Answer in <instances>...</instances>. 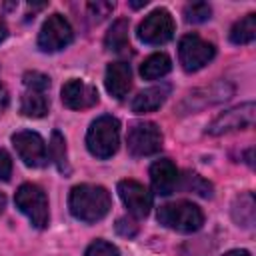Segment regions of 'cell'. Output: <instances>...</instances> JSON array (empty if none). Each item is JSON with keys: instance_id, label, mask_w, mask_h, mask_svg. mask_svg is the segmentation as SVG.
I'll use <instances>...</instances> for the list:
<instances>
[{"instance_id": "1", "label": "cell", "mask_w": 256, "mask_h": 256, "mask_svg": "<svg viewBox=\"0 0 256 256\" xmlns=\"http://www.w3.org/2000/svg\"><path fill=\"white\" fill-rule=\"evenodd\" d=\"M70 214L82 222H98L110 212V194L104 186L78 184L68 196Z\"/></svg>"}, {"instance_id": "30", "label": "cell", "mask_w": 256, "mask_h": 256, "mask_svg": "<svg viewBox=\"0 0 256 256\" xmlns=\"http://www.w3.org/2000/svg\"><path fill=\"white\" fill-rule=\"evenodd\" d=\"M222 256H250V252L248 250H228L226 254H222Z\"/></svg>"}, {"instance_id": "8", "label": "cell", "mask_w": 256, "mask_h": 256, "mask_svg": "<svg viewBox=\"0 0 256 256\" xmlns=\"http://www.w3.org/2000/svg\"><path fill=\"white\" fill-rule=\"evenodd\" d=\"M214 46L196 34H186L178 44V58L186 72H196L204 68L214 58Z\"/></svg>"}, {"instance_id": "27", "label": "cell", "mask_w": 256, "mask_h": 256, "mask_svg": "<svg viewBox=\"0 0 256 256\" xmlns=\"http://www.w3.org/2000/svg\"><path fill=\"white\" fill-rule=\"evenodd\" d=\"M88 10L96 20H102L114 10V2H88Z\"/></svg>"}, {"instance_id": "20", "label": "cell", "mask_w": 256, "mask_h": 256, "mask_svg": "<svg viewBox=\"0 0 256 256\" xmlns=\"http://www.w3.org/2000/svg\"><path fill=\"white\" fill-rule=\"evenodd\" d=\"M256 38V14H246L230 28V42L250 44Z\"/></svg>"}, {"instance_id": "12", "label": "cell", "mask_w": 256, "mask_h": 256, "mask_svg": "<svg viewBox=\"0 0 256 256\" xmlns=\"http://www.w3.org/2000/svg\"><path fill=\"white\" fill-rule=\"evenodd\" d=\"M62 102L70 110H86L92 108L98 102V92L92 84H86L84 80L72 78L62 86Z\"/></svg>"}, {"instance_id": "17", "label": "cell", "mask_w": 256, "mask_h": 256, "mask_svg": "<svg viewBox=\"0 0 256 256\" xmlns=\"http://www.w3.org/2000/svg\"><path fill=\"white\" fill-rule=\"evenodd\" d=\"M172 70V60L168 54L164 52H156V54H150L142 66H140V76L144 80H158L162 76H166L168 72Z\"/></svg>"}, {"instance_id": "2", "label": "cell", "mask_w": 256, "mask_h": 256, "mask_svg": "<svg viewBox=\"0 0 256 256\" xmlns=\"http://www.w3.org/2000/svg\"><path fill=\"white\" fill-rule=\"evenodd\" d=\"M118 144H120V122L114 116L104 114L90 124L86 132V146L92 156L106 160L116 154Z\"/></svg>"}, {"instance_id": "3", "label": "cell", "mask_w": 256, "mask_h": 256, "mask_svg": "<svg viewBox=\"0 0 256 256\" xmlns=\"http://www.w3.org/2000/svg\"><path fill=\"white\" fill-rule=\"evenodd\" d=\"M158 222L174 232L190 234V232H196L204 224V214L196 204L188 200H178V202L160 206Z\"/></svg>"}, {"instance_id": "15", "label": "cell", "mask_w": 256, "mask_h": 256, "mask_svg": "<svg viewBox=\"0 0 256 256\" xmlns=\"http://www.w3.org/2000/svg\"><path fill=\"white\" fill-rule=\"evenodd\" d=\"M170 94V86L168 84H160V86H152V88H146L142 90L138 96H134L132 100V110L136 114H146V112H154L158 110L166 98Z\"/></svg>"}, {"instance_id": "11", "label": "cell", "mask_w": 256, "mask_h": 256, "mask_svg": "<svg viewBox=\"0 0 256 256\" xmlns=\"http://www.w3.org/2000/svg\"><path fill=\"white\" fill-rule=\"evenodd\" d=\"M118 196L132 216H136V218L148 216V212L152 208V196L144 184H140L136 180H120Z\"/></svg>"}, {"instance_id": "31", "label": "cell", "mask_w": 256, "mask_h": 256, "mask_svg": "<svg viewBox=\"0 0 256 256\" xmlns=\"http://www.w3.org/2000/svg\"><path fill=\"white\" fill-rule=\"evenodd\" d=\"M6 102H8V94H6V90H4V86L0 84V110L6 106Z\"/></svg>"}, {"instance_id": "7", "label": "cell", "mask_w": 256, "mask_h": 256, "mask_svg": "<svg viewBox=\"0 0 256 256\" xmlns=\"http://www.w3.org/2000/svg\"><path fill=\"white\" fill-rule=\"evenodd\" d=\"M74 38L72 26L68 20L60 14H52L44 20L40 32H38V48L42 52H58L66 48Z\"/></svg>"}, {"instance_id": "32", "label": "cell", "mask_w": 256, "mask_h": 256, "mask_svg": "<svg viewBox=\"0 0 256 256\" xmlns=\"http://www.w3.org/2000/svg\"><path fill=\"white\" fill-rule=\"evenodd\" d=\"M130 6H132V8H140V6H146V0H142V2H130Z\"/></svg>"}, {"instance_id": "18", "label": "cell", "mask_w": 256, "mask_h": 256, "mask_svg": "<svg viewBox=\"0 0 256 256\" xmlns=\"http://www.w3.org/2000/svg\"><path fill=\"white\" fill-rule=\"evenodd\" d=\"M232 216L238 222V226L252 228L254 216H256V202H254L252 192H244V194H240L234 200V204H232Z\"/></svg>"}, {"instance_id": "22", "label": "cell", "mask_w": 256, "mask_h": 256, "mask_svg": "<svg viewBox=\"0 0 256 256\" xmlns=\"http://www.w3.org/2000/svg\"><path fill=\"white\" fill-rule=\"evenodd\" d=\"M182 188H184L186 192H194V194H198V196H212V186H210V182H206V180H204L200 174H196V172H188V174L184 176Z\"/></svg>"}, {"instance_id": "6", "label": "cell", "mask_w": 256, "mask_h": 256, "mask_svg": "<svg viewBox=\"0 0 256 256\" xmlns=\"http://www.w3.org/2000/svg\"><path fill=\"white\" fill-rule=\"evenodd\" d=\"M126 144L134 156H152L162 148V132L154 122H134L128 128Z\"/></svg>"}, {"instance_id": "33", "label": "cell", "mask_w": 256, "mask_h": 256, "mask_svg": "<svg viewBox=\"0 0 256 256\" xmlns=\"http://www.w3.org/2000/svg\"><path fill=\"white\" fill-rule=\"evenodd\" d=\"M4 204H6V198H4V194H0V212L4 210Z\"/></svg>"}, {"instance_id": "25", "label": "cell", "mask_w": 256, "mask_h": 256, "mask_svg": "<svg viewBox=\"0 0 256 256\" xmlns=\"http://www.w3.org/2000/svg\"><path fill=\"white\" fill-rule=\"evenodd\" d=\"M86 256H120V250L106 240H94L86 248Z\"/></svg>"}, {"instance_id": "24", "label": "cell", "mask_w": 256, "mask_h": 256, "mask_svg": "<svg viewBox=\"0 0 256 256\" xmlns=\"http://www.w3.org/2000/svg\"><path fill=\"white\" fill-rule=\"evenodd\" d=\"M22 80H24V86H26V90L46 92V88L50 86V78H48L46 74H42V72H36V70H32V72H26Z\"/></svg>"}, {"instance_id": "13", "label": "cell", "mask_w": 256, "mask_h": 256, "mask_svg": "<svg viewBox=\"0 0 256 256\" xmlns=\"http://www.w3.org/2000/svg\"><path fill=\"white\" fill-rule=\"evenodd\" d=\"M178 170L174 166L172 160L168 158H160L150 166V182L156 194L160 196H168L176 190L178 186Z\"/></svg>"}, {"instance_id": "23", "label": "cell", "mask_w": 256, "mask_h": 256, "mask_svg": "<svg viewBox=\"0 0 256 256\" xmlns=\"http://www.w3.org/2000/svg\"><path fill=\"white\" fill-rule=\"evenodd\" d=\"M210 16H212V8L208 2H192L184 8V18L186 22H192V24L206 22Z\"/></svg>"}, {"instance_id": "5", "label": "cell", "mask_w": 256, "mask_h": 256, "mask_svg": "<svg viewBox=\"0 0 256 256\" xmlns=\"http://www.w3.org/2000/svg\"><path fill=\"white\" fill-rule=\"evenodd\" d=\"M172 36H174V18L164 8L152 10L138 26V38L144 44L160 46V44H166Z\"/></svg>"}, {"instance_id": "16", "label": "cell", "mask_w": 256, "mask_h": 256, "mask_svg": "<svg viewBox=\"0 0 256 256\" xmlns=\"http://www.w3.org/2000/svg\"><path fill=\"white\" fill-rule=\"evenodd\" d=\"M128 20L126 18H118L116 22H112L110 30L106 32L104 44L110 52L114 54H128L130 52V38H128Z\"/></svg>"}, {"instance_id": "10", "label": "cell", "mask_w": 256, "mask_h": 256, "mask_svg": "<svg viewBox=\"0 0 256 256\" xmlns=\"http://www.w3.org/2000/svg\"><path fill=\"white\" fill-rule=\"evenodd\" d=\"M254 116H256L254 102H244V104H240L236 108H230L224 114H220L208 126V134L222 136V134H228V132H234V130H244V128L252 126Z\"/></svg>"}, {"instance_id": "19", "label": "cell", "mask_w": 256, "mask_h": 256, "mask_svg": "<svg viewBox=\"0 0 256 256\" xmlns=\"http://www.w3.org/2000/svg\"><path fill=\"white\" fill-rule=\"evenodd\" d=\"M20 110L28 118H42L48 112V98L44 96V92L26 90L20 98Z\"/></svg>"}, {"instance_id": "9", "label": "cell", "mask_w": 256, "mask_h": 256, "mask_svg": "<svg viewBox=\"0 0 256 256\" xmlns=\"http://www.w3.org/2000/svg\"><path fill=\"white\" fill-rule=\"evenodd\" d=\"M12 144L16 148V154L20 156V160L30 166V168H40L46 164L48 160V150H46V142L42 140V136L38 132L32 130H20L16 134H12Z\"/></svg>"}, {"instance_id": "26", "label": "cell", "mask_w": 256, "mask_h": 256, "mask_svg": "<svg viewBox=\"0 0 256 256\" xmlns=\"http://www.w3.org/2000/svg\"><path fill=\"white\" fill-rule=\"evenodd\" d=\"M116 232L120 234V236H124V238H132V236H136L138 234V224H136V220L134 218H118L116 220Z\"/></svg>"}, {"instance_id": "21", "label": "cell", "mask_w": 256, "mask_h": 256, "mask_svg": "<svg viewBox=\"0 0 256 256\" xmlns=\"http://www.w3.org/2000/svg\"><path fill=\"white\" fill-rule=\"evenodd\" d=\"M50 158L54 160L56 168L62 172V174H68L70 172V166H68V156H66V142H64V136L54 130L52 132V140H50Z\"/></svg>"}, {"instance_id": "4", "label": "cell", "mask_w": 256, "mask_h": 256, "mask_svg": "<svg viewBox=\"0 0 256 256\" xmlns=\"http://www.w3.org/2000/svg\"><path fill=\"white\" fill-rule=\"evenodd\" d=\"M16 208L30 220V224L38 230L48 226L50 214H48V198L46 192L36 184H22L16 190L14 196Z\"/></svg>"}, {"instance_id": "14", "label": "cell", "mask_w": 256, "mask_h": 256, "mask_svg": "<svg viewBox=\"0 0 256 256\" xmlns=\"http://www.w3.org/2000/svg\"><path fill=\"white\" fill-rule=\"evenodd\" d=\"M104 86H106L110 96H114L116 100H122L130 92V88H132L130 64H126V62H112V64H108L106 74H104Z\"/></svg>"}, {"instance_id": "29", "label": "cell", "mask_w": 256, "mask_h": 256, "mask_svg": "<svg viewBox=\"0 0 256 256\" xmlns=\"http://www.w3.org/2000/svg\"><path fill=\"white\" fill-rule=\"evenodd\" d=\"M6 36H8V26H6V20L0 16V44L6 40Z\"/></svg>"}, {"instance_id": "28", "label": "cell", "mask_w": 256, "mask_h": 256, "mask_svg": "<svg viewBox=\"0 0 256 256\" xmlns=\"http://www.w3.org/2000/svg\"><path fill=\"white\" fill-rule=\"evenodd\" d=\"M12 176V160L6 150L0 148V182H8Z\"/></svg>"}]
</instances>
